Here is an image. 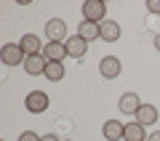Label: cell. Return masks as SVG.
I'll list each match as a JSON object with an SVG mask.
<instances>
[{"instance_id": "cell-3", "label": "cell", "mask_w": 160, "mask_h": 141, "mask_svg": "<svg viewBox=\"0 0 160 141\" xmlns=\"http://www.w3.org/2000/svg\"><path fill=\"white\" fill-rule=\"evenodd\" d=\"M48 104H51V99H48V93H43V90H29L27 99H24V107H27V112H32V114L48 112Z\"/></svg>"}, {"instance_id": "cell-11", "label": "cell", "mask_w": 160, "mask_h": 141, "mask_svg": "<svg viewBox=\"0 0 160 141\" xmlns=\"http://www.w3.org/2000/svg\"><path fill=\"white\" fill-rule=\"evenodd\" d=\"M136 123L144 125V128H149V125L158 123V107H152V104H142L136 112Z\"/></svg>"}, {"instance_id": "cell-9", "label": "cell", "mask_w": 160, "mask_h": 141, "mask_svg": "<svg viewBox=\"0 0 160 141\" xmlns=\"http://www.w3.org/2000/svg\"><path fill=\"white\" fill-rule=\"evenodd\" d=\"M19 45H22V51L27 53V56H38V53H43V48H46V45L40 43V37H38V35H32V32L22 35Z\"/></svg>"}, {"instance_id": "cell-8", "label": "cell", "mask_w": 160, "mask_h": 141, "mask_svg": "<svg viewBox=\"0 0 160 141\" xmlns=\"http://www.w3.org/2000/svg\"><path fill=\"white\" fill-rule=\"evenodd\" d=\"M102 136L107 141H123V136H126V125L120 123V120H107V123L102 125Z\"/></svg>"}, {"instance_id": "cell-10", "label": "cell", "mask_w": 160, "mask_h": 141, "mask_svg": "<svg viewBox=\"0 0 160 141\" xmlns=\"http://www.w3.org/2000/svg\"><path fill=\"white\" fill-rule=\"evenodd\" d=\"M139 107H142V99H139L133 90L123 93V96H120V101H118V109H120L123 114H136V112H139Z\"/></svg>"}, {"instance_id": "cell-2", "label": "cell", "mask_w": 160, "mask_h": 141, "mask_svg": "<svg viewBox=\"0 0 160 141\" xmlns=\"http://www.w3.org/2000/svg\"><path fill=\"white\" fill-rule=\"evenodd\" d=\"M0 59H3V64H6V67H19V64L24 67L27 53L22 51V45H19V43H6L3 48H0Z\"/></svg>"}, {"instance_id": "cell-4", "label": "cell", "mask_w": 160, "mask_h": 141, "mask_svg": "<svg viewBox=\"0 0 160 141\" xmlns=\"http://www.w3.org/2000/svg\"><path fill=\"white\" fill-rule=\"evenodd\" d=\"M46 37H48V43H64L67 40V22L64 19H48Z\"/></svg>"}, {"instance_id": "cell-17", "label": "cell", "mask_w": 160, "mask_h": 141, "mask_svg": "<svg viewBox=\"0 0 160 141\" xmlns=\"http://www.w3.org/2000/svg\"><path fill=\"white\" fill-rule=\"evenodd\" d=\"M19 141H43L35 130H24V133H19Z\"/></svg>"}, {"instance_id": "cell-16", "label": "cell", "mask_w": 160, "mask_h": 141, "mask_svg": "<svg viewBox=\"0 0 160 141\" xmlns=\"http://www.w3.org/2000/svg\"><path fill=\"white\" fill-rule=\"evenodd\" d=\"M46 77L51 80V83L64 80V61H48V67H46Z\"/></svg>"}, {"instance_id": "cell-19", "label": "cell", "mask_w": 160, "mask_h": 141, "mask_svg": "<svg viewBox=\"0 0 160 141\" xmlns=\"http://www.w3.org/2000/svg\"><path fill=\"white\" fill-rule=\"evenodd\" d=\"M152 45H155V51H158V53H160V32H158V35H155V40H152Z\"/></svg>"}, {"instance_id": "cell-21", "label": "cell", "mask_w": 160, "mask_h": 141, "mask_svg": "<svg viewBox=\"0 0 160 141\" xmlns=\"http://www.w3.org/2000/svg\"><path fill=\"white\" fill-rule=\"evenodd\" d=\"M147 141H160V130H155V133H149Z\"/></svg>"}, {"instance_id": "cell-7", "label": "cell", "mask_w": 160, "mask_h": 141, "mask_svg": "<svg viewBox=\"0 0 160 141\" xmlns=\"http://www.w3.org/2000/svg\"><path fill=\"white\" fill-rule=\"evenodd\" d=\"M46 67H48V59L43 56V53L24 59V72L32 75V77H38V75H46Z\"/></svg>"}, {"instance_id": "cell-1", "label": "cell", "mask_w": 160, "mask_h": 141, "mask_svg": "<svg viewBox=\"0 0 160 141\" xmlns=\"http://www.w3.org/2000/svg\"><path fill=\"white\" fill-rule=\"evenodd\" d=\"M83 22H93V24L107 22V6L102 0H86L83 3Z\"/></svg>"}, {"instance_id": "cell-12", "label": "cell", "mask_w": 160, "mask_h": 141, "mask_svg": "<svg viewBox=\"0 0 160 141\" xmlns=\"http://www.w3.org/2000/svg\"><path fill=\"white\" fill-rule=\"evenodd\" d=\"M123 141H147V128L139 125L136 120H133V123H126V136H123Z\"/></svg>"}, {"instance_id": "cell-18", "label": "cell", "mask_w": 160, "mask_h": 141, "mask_svg": "<svg viewBox=\"0 0 160 141\" xmlns=\"http://www.w3.org/2000/svg\"><path fill=\"white\" fill-rule=\"evenodd\" d=\"M147 11L149 13H160V0H147Z\"/></svg>"}, {"instance_id": "cell-13", "label": "cell", "mask_w": 160, "mask_h": 141, "mask_svg": "<svg viewBox=\"0 0 160 141\" xmlns=\"http://www.w3.org/2000/svg\"><path fill=\"white\" fill-rule=\"evenodd\" d=\"M43 56H46L48 61H64V56H67V48H64V43H46V48H43Z\"/></svg>"}, {"instance_id": "cell-15", "label": "cell", "mask_w": 160, "mask_h": 141, "mask_svg": "<svg viewBox=\"0 0 160 141\" xmlns=\"http://www.w3.org/2000/svg\"><path fill=\"white\" fill-rule=\"evenodd\" d=\"M99 27H102V40H107V43H115V40L120 37V24H118V22H112V19L102 22Z\"/></svg>"}, {"instance_id": "cell-6", "label": "cell", "mask_w": 160, "mask_h": 141, "mask_svg": "<svg viewBox=\"0 0 160 141\" xmlns=\"http://www.w3.org/2000/svg\"><path fill=\"white\" fill-rule=\"evenodd\" d=\"M120 59L118 56H104L102 61H99V75H102V77H107V80H115L120 75Z\"/></svg>"}, {"instance_id": "cell-14", "label": "cell", "mask_w": 160, "mask_h": 141, "mask_svg": "<svg viewBox=\"0 0 160 141\" xmlns=\"http://www.w3.org/2000/svg\"><path fill=\"white\" fill-rule=\"evenodd\" d=\"M78 35H80L83 40H86V43H91V40L102 37V27H99V24H93V22H80Z\"/></svg>"}, {"instance_id": "cell-20", "label": "cell", "mask_w": 160, "mask_h": 141, "mask_svg": "<svg viewBox=\"0 0 160 141\" xmlns=\"http://www.w3.org/2000/svg\"><path fill=\"white\" fill-rule=\"evenodd\" d=\"M43 141H59V136H53V133H46V136H43Z\"/></svg>"}, {"instance_id": "cell-5", "label": "cell", "mask_w": 160, "mask_h": 141, "mask_svg": "<svg viewBox=\"0 0 160 141\" xmlns=\"http://www.w3.org/2000/svg\"><path fill=\"white\" fill-rule=\"evenodd\" d=\"M64 48H67V56H72V59H83L88 53V43L80 37V35L67 37V40H64Z\"/></svg>"}]
</instances>
